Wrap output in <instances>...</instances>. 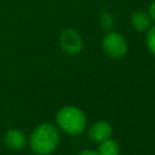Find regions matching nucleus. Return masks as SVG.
I'll return each instance as SVG.
<instances>
[{"label": "nucleus", "instance_id": "nucleus-1", "mask_svg": "<svg viewBox=\"0 0 155 155\" xmlns=\"http://www.w3.org/2000/svg\"><path fill=\"white\" fill-rule=\"evenodd\" d=\"M59 132L50 122L40 124L29 137V145L38 155H50L59 144Z\"/></svg>", "mask_w": 155, "mask_h": 155}, {"label": "nucleus", "instance_id": "nucleus-2", "mask_svg": "<svg viewBox=\"0 0 155 155\" xmlns=\"http://www.w3.org/2000/svg\"><path fill=\"white\" fill-rule=\"evenodd\" d=\"M56 122L65 133L70 136H78L85 130L87 119L80 108L74 105H65L57 111Z\"/></svg>", "mask_w": 155, "mask_h": 155}, {"label": "nucleus", "instance_id": "nucleus-3", "mask_svg": "<svg viewBox=\"0 0 155 155\" xmlns=\"http://www.w3.org/2000/svg\"><path fill=\"white\" fill-rule=\"evenodd\" d=\"M102 48L109 57L114 59H120L127 53L128 45L122 34L115 30H109L103 36Z\"/></svg>", "mask_w": 155, "mask_h": 155}, {"label": "nucleus", "instance_id": "nucleus-4", "mask_svg": "<svg viewBox=\"0 0 155 155\" xmlns=\"http://www.w3.org/2000/svg\"><path fill=\"white\" fill-rule=\"evenodd\" d=\"M61 48L68 54H79L84 48V40L80 33L73 28H65L58 36Z\"/></svg>", "mask_w": 155, "mask_h": 155}, {"label": "nucleus", "instance_id": "nucleus-5", "mask_svg": "<svg viewBox=\"0 0 155 155\" xmlns=\"http://www.w3.org/2000/svg\"><path fill=\"white\" fill-rule=\"evenodd\" d=\"M113 134V127L108 121L101 120L94 122L88 130V138L96 143L107 140Z\"/></svg>", "mask_w": 155, "mask_h": 155}, {"label": "nucleus", "instance_id": "nucleus-6", "mask_svg": "<svg viewBox=\"0 0 155 155\" xmlns=\"http://www.w3.org/2000/svg\"><path fill=\"white\" fill-rule=\"evenodd\" d=\"M153 24L148 11H134L130 17V25L138 33H145Z\"/></svg>", "mask_w": 155, "mask_h": 155}, {"label": "nucleus", "instance_id": "nucleus-7", "mask_svg": "<svg viewBox=\"0 0 155 155\" xmlns=\"http://www.w3.org/2000/svg\"><path fill=\"white\" fill-rule=\"evenodd\" d=\"M4 142H5V145L8 148V149H12V150H21L25 147V143H27V138L24 136V133L21 131V130H17V128H10L5 136H4Z\"/></svg>", "mask_w": 155, "mask_h": 155}, {"label": "nucleus", "instance_id": "nucleus-8", "mask_svg": "<svg viewBox=\"0 0 155 155\" xmlns=\"http://www.w3.org/2000/svg\"><path fill=\"white\" fill-rule=\"evenodd\" d=\"M98 153L101 155H120V147L116 140L109 138L99 143Z\"/></svg>", "mask_w": 155, "mask_h": 155}, {"label": "nucleus", "instance_id": "nucleus-9", "mask_svg": "<svg viewBox=\"0 0 155 155\" xmlns=\"http://www.w3.org/2000/svg\"><path fill=\"white\" fill-rule=\"evenodd\" d=\"M98 21H99L101 28L104 29V30H107V31L113 30V28L115 25V17H114V15L110 13V12H107V11L105 12H102L99 15Z\"/></svg>", "mask_w": 155, "mask_h": 155}, {"label": "nucleus", "instance_id": "nucleus-10", "mask_svg": "<svg viewBox=\"0 0 155 155\" xmlns=\"http://www.w3.org/2000/svg\"><path fill=\"white\" fill-rule=\"evenodd\" d=\"M145 45L148 51L155 56V23L145 31Z\"/></svg>", "mask_w": 155, "mask_h": 155}, {"label": "nucleus", "instance_id": "nucleus-11", "mask_svg": "<svg viewBox=\"0 0 155 155\" xmlns=\"http://www.w3.org/2000/svg\"><path fill=\"white\" fill-rule=\"evenodd\" d=\"M148 13L153 21V23H155V0H153L149 5V8H148Z\"/></svg>", "mask_w": 155, "mask_h": 155}, {"label": "nucleus", "instance_id": "nucleus-12", "mask_svg": "<svg viewBox=\"0 0 155 155\" xmlns=\"http://www.w3.org/2000/svg\"><path fill=\"white\" fill-rule=\"evenodd\" d=\"M78 155H101L99 153H98V150L96 151V150H91V149H86V150H82V151H80Z\"/></svg>", "mask_w": 155, "mask_h": 155}]
</instances>
